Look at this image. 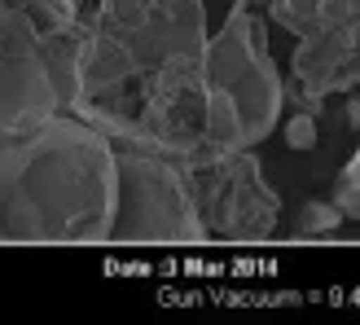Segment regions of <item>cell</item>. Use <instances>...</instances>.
Wrapping results in <instances>:
<instances>
[{
    "mask_svg": "<svg viewBox=\"0 0 360 325\" xmlns=\"http://www.w3.org/2000/svg\"><path fill=\"white\" fill-rule=\"evenodd\" d=\"M115 207V146L75 115L0 132V242L93 246Z\"/></svg>",
    "mask_w": 360,
    "mask_h": 325,
    "instance_id": "cell-1",
    "label": "cell"
},
{
    "mask_svg": "<svg viewBox=\"0 0 360 325\" xmlns=\"http://www.w3.org/2000/svg\"><path fill=\"white\" fill-rule=\"evenodd\" d=\"M84 40L88 18L44 31L13 0H0V132L44 123L79 97Z\"/></svg>",
    "mask_w": 360,
    "mask_h": 325,
    "instance_id": "cell-2",
    "label": "cell"
},
{
    "mask_svg": "<svg viewBox=\"0 0 360 325\" xmlns=\"http://www.w3.org/2000/svg\"><path fill=\"white\" fill-rule=\"evenodd\" d=\"M202 84L211 93H224L238 110L242 123V146H259V141L277 128L281 119V75L268 53V23L255 13V5H233L220 35H207L202 44Z\"/></svg>",
    "mask_w": 360,
    "mask_h": 325,
    "instance_id": "cell-3",
    "label": "cell"
},
{
    "mask_svg": "<svg viewBox=\"0 0 360 325\" xmlns=\"http://www.w3.org/2000/svg\"><path fill=\"white\" fill-rule=\"evenodd\" d=\"M105 242H207L185 167L158 154L115 150V207Z\"/></svg>",
    "mask_w": 360,
    "mask_h": 325,
    "instance_id": "cell-4",
    "label": "cell"
},
{
    "mask_svg": "<svg viewBox=\"0 0 360 325\" xmlns=\"http://www.w3.org/2000/svg\"><path fill=\"white\" fill-rule=\"evenodd\" d=\"M185 180H189V193H193L207 238H224V242L273 238V229L281 220V198L264 180L259 158L250 150L211 154L185 167Z\"/></svg>",
    "mask_w": 360,
    "mask_h": 325,
    "instance_id": "cell-5",
    "label": "cell"
},
{
    "mask_svg": "<svg viewBox=\"0 0 360 325\" xmlns=\"http://www.w3.org/2000/svg\"><path fill=\"white\" fill-rule=\"evenodd\" d=\"M136 106L132 115L154 141V154L193 167L211 158L207 150V84H202V62L198 58H167L154 70L132 79Z\"/></svg>",
    "mask_w": 360,
    "mask_h": 325,
    "instance_id": "cell-6",
    "label": "cell"
},
{
    "mask_svg": "<svg viewBox=\"0 0 360 325\" xmlns=\"http://www.w3.org/2000/svg\"><path fill=\"white\" fill-rule=\"evenodd\" d=\"M128 49L132 75H146L167 58H202L207 44V5L202 0H158L146 23L119 35Z\"/></svg>",
    "mask_w": 360,
    "mask_h": 325,
    "instance_id": "cell-7",
    "label": "cell"
},
{
    "mask_svg": "<svg viewBox=\"0 0 360 325\" xmlns=\"http://www.w3.org/2000/svg\"><path fill=\"white\" fill-rule=\"evenodd\" d=\"M295 84L312 97L352 93L360 84V23L312 27L295 49Z\"/></svg>",
    "mask_w": 360,
    "mask_h": 325,
    "instance_id": "cell-8",
    "label": "cell"
},
{
    "mask_svg": "<svg viewBox=\"0 0 360 325\" xmlns=\"http://www.w3.org/2000/svg\"><path fill=\"white\" fill-rule=\"evenodd\" d=\"M93 5H97V9L88 13V27L110 31V35H123V31H132L136 23H146L158 0H93Z\"/></svg>",
    "mask_w": 360,
    "mask_h": 325,
    "instance_id": "cell-9",
    "label": "cell"
},
{
    "mask_svg": "<svg viewBox=\"0 0 360 325\" xmlns=\"http://www.w3.org/2000/svg\"><path fill=\"white\" fill-rule=\"evenodd\" d=\"M31 23H40L44 31H62V27H75L84 18V5L79 0H13Z\"/></svg>",
    "mask_w": 360,
    "mask_h": 325,
    "instance_id": "cell-10",
    "label": "cell"
},
{
    "mask_svg": "<svg viewBox=\"0 0 360 325\" xmlns=\"http://www.w3.org/2000/svg\"><path fill=\"white\" fill-rule=\"evenodd\" d=\"M316 9H321V0H268V18H273L277 27H285L295 40L303 31H312Z\"/></svg>",
    "mask_w": 360,
    "mask_h": 325,
    "instance_id": "cell-11",
    "label": "cell"
},
{
    "mask_svg": "<svg viewBox=\"0 0 360 325\" xmlns=\"http://www.w3.org/2000/svg\"><path fill=\"white\" fill-rule=\"evenodd\" d=\"M330 203L338 207L343 220H360V158L356 154L343 162V172H338L334 189H330Z\"/></svg>",
    "mask_w": 360,
    "mask_h": 325,
    "instance_id": "cell-12",
    "label": "cell"
},
{
    "mask_svg": "<svg viewBox=\"0 0 360 325\" xmlns=\"http://www.w3.org/2000/svg\"><path fill=\"white\" fill-rule=\"evenodd\" d=\"M338 224H343V215H338V207L330 203V198H312V203H303L295 229L303 233V238H316V233H334Z\"/></svg>",
    "mask_w": 360,
    "mask_h": 325,
    "instance_id": "cell-13",
    "label": "cell"
},
{
    "mask_svg": "<svg viewBox=\"0 0 360 325\" xmlns=\"http://www.w3.org/2000/svg\"><path fill=\"white\" fill-rule=\"evenodd\" d=\"M281 136H285V146L290 150H316V115H308V110H295L290 119H285V128H281Z\"/></svg>",
    "mask_w": 360,
    "mask_h": 325,
    "instance_id": "cell-14",
    "label": "cell"
},
{
    "mask_svg": "<svg viewBox=\"0 0 360 325\" xmlns=\"http://www.w3.org/2000/svg\"><path fill=\"white\" fill-rule=\"evenodd\" d=\"M343 115H347V128H356V123H360V101L356 97H347V110Z\"/></svg>",
    "mask_w": 360,
    "mask_h": 325,
    "instance_id": "cell-15",
    "label": "cell"
},
{
    "mask_svg": "<svg viewBox=\"0 0 360 325\" xmlns=\"http://www.w3.org/2000/svg\"><path fill=\"white\" fill-rule=\"evenodd\" d=\"M242 5H268V0H242Z\"/></svg>",
    "mask_w": 360,
    "mask_h": 325,
    "instance_id": "cell-16",
    "label": "cell"
},
{
    "mask_svg": "<svg viewBox=\"0 0 360 325\" xmlns=\"http://www.w3.org/2000/svg\"><path fill=\"white\" fill-rule=\"evenodd\" d=\"M79 5H93V0H79Z\"/></svg>",
    "mask_w": 360,
    "mask_h": 325,
    "instance_id": "cell-17",
    "label": "cell"
}]
</instances>
